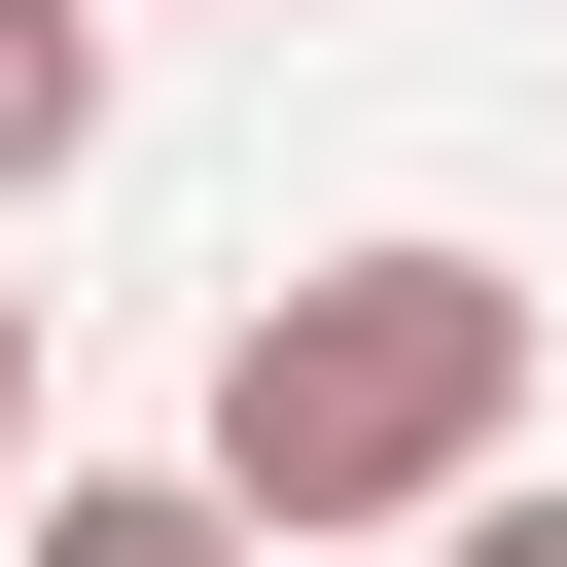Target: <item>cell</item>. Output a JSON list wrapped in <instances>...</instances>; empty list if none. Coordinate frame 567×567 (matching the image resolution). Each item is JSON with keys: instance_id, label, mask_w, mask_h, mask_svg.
<instances>
[{"instance_id": "6da1fadb", "label": "cell", "mask_w": 567, "mask_h": 567, "mask_svg": "<svg viewBox=\"0 0 567 567\" xmlns=\"http://www.w3.org/2000/svg\"><path fill=\"white\" fill-rule=\"evenodd\" d=\"M532 425V284L496 248H319V284H248L213 319V496H248V567H319V532H425L461 461Z\"/></svg>"}, {"instance_id": "7a4b0ae2", "label": "cell", "mask_w": 567, "mask_h": 567, "mask_svg": "<svg viewBox=\"0 0 567 567\" xmlns=\"http://www.w3.org/2000/svg\"><path fill=\"white\" fill-rule=\"evenodd\" d=\"M0 567H248V496L213 461H71V496H0Z\"/></svg>"}, {"instance_id": "3957f363", "label": "cell", "mask_w": 567, "mask_h": 567, "mask_svg": "<svg viewBox=\"0 0 567 567\" xmlns=\"http://www.w3.org/2000/svg\"><path fill=\"white\" fill-rule=\"evenodd\" d=\"M71 142H106V0H0V213H35Z\"/></svg>"}, {"instance_id": "277c9868", "label": "cell", "mask_w": 567, "mask_h": 567, "mask_svg": "<svg viewBox=\"0 0 567 567\" xmlns=\"http://www.w3.org/2000/svg\"><path fill=\"white\" fill-rule=\"evenodd\" d=\"M425 567H567V496H532V461H461V496H425Z\"/></svg>"}, {"instance_id": "5b68a950", "label": "cell", "mask_w": 567, "mask_h": 567, "mask_svg": "<svg viewBox=\"0 0 567 567\" xmlns=\"http://www.w3.org/2000/svg\"><path fill=\"white\" fill-rule=\"evenodd\" d=\"M0 496H35V284H0Z\"/></svg>"}]
</instances>
